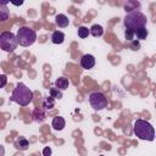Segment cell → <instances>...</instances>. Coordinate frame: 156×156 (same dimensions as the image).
Returning <instances> with one entry per match:
<instances>
[{"instance_id":"2","label":"cell","mask_w":156,"mask_h":156,"mask_svg":"<svg viewBox=\"0 0 156 156\" xmlns=\"http://www.w3.org/2000/svg\"><path fill=\"white\" fill-rule=\"evenodd\" d=\"M133 130H134V134L141 140L152 141L155 139V129L147 121L136 119L133 124Z\"/></svg>"},{"instance_id":"17","label":"cell","mask_w":156,"mask_h":156,"mask_svg":"<svg viewBox=\"0 0 156 156\" xmlns=\"http://www.w3.org/2000/svg\"><path fill=\"white\" fill-rule=\"evenodd\" d=\"M5 5H6L5 2H2L0 5V21H6L7 20V16H9V11H7V9H6Z\"/></svg>"},{"instance_id":"10","label":"cell","mask_w":156,"mask_h":156,"mask_svg":"<svg viewBox=\"0 0 156 156\" xmlns=\"http://www.w3.org/2000/svg\"><path fill=\"white\" fill-rule=\"evenodd\" d=\"M55 22H56V24H57L58 27H61V28H65V27H67V26L69 24L68 17H67L66 15H63V13H58V15L55 17Z\"/></svg>"},{"instance_id":"4","label":"cell","mask_w":156,"mask_h":156,"mask_svg":"<svg viewBox=\"0 0 156 156\" xmlns=\"http://www.w3.org/2000/svg\"><path fill=\"white\" fill-rule=\"evenodd\" d=\"M17 40L21 46H30L37 40V33L29 27H20L17 29Z\"/></svg>"},{"instance_id":"20","label":"cell","mask_w":156,"mask_h":156,"mask_svg":"<svg viewBox=\"0 0 156 156\" xmlns=\"http://www.w3.org/2000/svg\"><path fill=\"white\" fill-rule=\"evenodd\" d=\"M134 35H135V32H134V30L126 28V30H124V37H126V39H127L128 41H132L133 38H134Z\"/></svg>"},{"instance_id":"21","label":"cell","mask_w":156,"mask_h":156,"mask_svg":"<svg viewBox=\"0 0 156 156\" xmlns=\"http://www.w3.org/2000/svg\"><path fill=\"white\" fill-rule=\"evenodd\" d=\"M129 49H132L133 51H138L140 49V41L139 40H132L129 44Z\"/></svg>"},{"instance_id":"25","label":"cell","mask_w":156,"mask_h":156,"mask_svg":"<svg viewBox=\"0 0 156 156\" xmlns=\"http://www.w3.org/2000/svg\"><path fill=\"white\" fill-rule=\"evenodd\" d=\"M101 156H102V155H101Z\"/></svg>"},{"instance_id":"3","label":"cell","mask_w":156,"mask_h":156,"mask_svg":"<svg viewBox=\"0 0 156 156\" xmlns=\"http://www.w3.org/2000/svg\"><path fill=\"white\" fill-rule=\"evenodd\" d=\"M146 22H147L146 16L138 10L128 12L124 17V21H123L124 27L128 29H132L134 32L141 27H146Z\"/></svg>"},{"instance_id":"12","label":"cell","mask_w":156,"mask_h":156,"mask_svg":"<svg viewBox=\"0 0 156 156\" xmlns=\"http://www.w3.org/2000/svg\"><path fill=\"white\" fill-rule=\"evenodd\" d=\"M68 85H69V82L65 77H60V78H57L55 80V87L57 89H60V90H66L68 88Z\"/></svg>"},{"instance_id":"14","label":"cell","mask_w":156,"mask_h":156,"mask_svg":"<svg viewBox=\"0 0 156 156\" xmlns=\"http://www.w3.org/2000/svg\"><path fill=\"white\" fill-rule=\"evenodd\" d=\"M147 34H149V32H147L146 27H141V28H139V29L135 30V35H136V39H138V40H144V39H146Z\"/></svg>"},{"instance_id":"13","label":"cell","mask_w":156,"mask_h":156,"mask_svg":"<svg viewBox=\"0 0 156 156\" xmlns=\"http://www.w3.org/2000/svg\"><path fill=\"white\" fill-rule=\"evenodd\" d=\"M90 34L93 37H101L104 34V28L100 24H93L90 28Z\"/></svg>"},{"instance_id":"18","label":"cell","mask_w":156,"mask_h":156,"mask_svg":"<svg viewBox=\"0 0 156 156\" xmlns=\"http://www.w3.org/2000/svg\"><path fill=\"white\" fill-rule=\"evenodd\" d=\"M89 34H90V29H88L87 27L80 26V27L78 28V37H79V38L84 39V38H87Z\"/></svg>"},{"instance_id":"15","label":"cell","mask_w":156,"mask_h":156,"mask_svg":"<svg viewBox=\"0 0 156 156\" xmlns=\"http://www.w3.org/2000/svg\"><path fill=\"white\" fill-rule=\"evenodd\" d=\"M33 117H34V121H35V122L41 123V122L45 119V113H44L41 110L37 108V110L34 111V113H33Z\"/></svg>"},{"instance_id":"22","label":"cell","mask_w":156,"mask_h":156,"mask_svg":"<svg viewBox=\"0 0 156 156\" xmlns=\"http://www.w3.org/2000/svg\"><path fill=\"white\" fill-rule=\"evenodd\" d=\"M43 155H44V156H50V155H51V149H50L49 146L44 147V150H43Z\"/></svg>"},{"instance_id":"7","label":"cell","mask_w":156,"mask_h":156,"mask_svg":"<svg viewBox=\"0 0 156 156\" xmlns=\"http://www.w3.org/2000/svg\"><path fill=\"white\" fill-rule=\"evenodd\" d=\"M80 66L85 69H90L95 66V57L90 54H85L80 58Z\"/></svg>"},{"instance_id":"5","label":"cell","mask_w":156,"mask_h":156,"mask_svg":"<svg viewBox=\"0 0 156 156\" xmlns=\"http://www.w3.org/2000/svg\"><path fill=\"white\" fill-rule=\"evenodd\" d=\"M18 45L17 37L12 32H2L0 34V48L6 52H12Z\"/></svg>"},{"instance_id":"24","label":"cell","mask_w":156,"mask_h":156,"mask_svg":"<svg viewBox=\"0 0 156 156\" xmlns=\"http://www.w3.org/2000/svg\"><path fill=\"white\" fill-rule=\"evenodd\" d=\"M11 4H12V5H16V6H20V5H22V4H23V1H20V2H15V1H11Z\"/></svg>"},{"instance_id":"11","label":"cell","mask_w":156,"mask_h":156,"mask_svg":"<svg viewBox=\"0 0 156 156\" xmlns=\"http://www.w3.org/2000/svg\"><path fill=\"white\" fill-rule=\"evenodd\" d=\"M65 41V34L60 30H55L51 34V43L52 44H62Z\"/></svg>"},{"instance_id":"19","label":"cell","mask_w":156,"mask_h":156,"mask_svg":"<svg viewBox=\"0 0 156 156\" xmlns=\"http://www.w3.org/2000/svg\"><path fill=\"white\" fill-rule=\"evenodd\" d=\"M49 93H50V96H52L54 99H62V93L57 88H50Z\"/></svg>"},{"instance_id":"16","label":"cell","mask_w":156,"mask_h":156,"mask_svg":"<svg viewBox=\"0 0 156 156\" xmlns=\"http://www.w3.org/2000/svg\"><path fill=\"white\" fill-rule=\"evenodd\" d=\"M54 105H55V101H54V98H52V96L45 98V100H44V102H43V107H44L45 110H51V108L54 107Z\"/></svg>"},{"instance_id":"23","label":"cell","mask_w":156,"mask_h":156,"mask_svg":"<svg viewBox=\"0 0 156 156\" xmlns=\"http://www.w3.org/2000/svg\"><path fill=\"white\" fill-rule=\"evenodd\" d=\"M0 78H1V88H4V87H5V84H6V76H5V74H2Z\"/></svg>"},{"instance_id":"9","label":"cell","mask_w":156,"mask_h":156,"mask_svg":"<svg viewBox=\"0 0 156 156\" xmlns=\"http://www.w3.org/2000/svg\"><path fill=\"white\" fill-rule=\"evenodd\" d=\"M15 147L17 150H21V151H26L28 147H29V141L24 138V136H20L16 139L15 141Z\"/></svg>"},{"instance_id":"1","label":"cell","mask_w":156,"mask_h":156,"mask_svg":"<svg viewBox=\"0 0 156 156\" xmlns=\"http://www.w3.org/2000/svg\"><path fill=\"white\" fill-rule=\"evenodd\" d=\"M11 101L18 104L20 106H27L33 100V91L23 83H17L16 88L12 91V95L10 98Z\"/></svg>"},{"instance_id":"6","label":"cell","mask_w":156,"mask_h":156,"mask_svg":"<svg viewBox=\"0 0 156 156\" xmlns=\"http://www.w3.org/2000/svg\"><path fill=\"white\" fill-rule=\"evenodd\" d=\"M89 104L95 111H100L107 106V100L101 91H91L89 94Z\"/></svg>"},{"instance_id":"8","label":"cell","mask_w":156,"mask_h":156,"mask_svg":"<svg viewBox=\"0 0 156 156\" xmlns=\"http://www.w3.org/2000/svg\"><path fill=\"white\" fill-rule=\"evenodd\" d=\"M51 126H52V128H54L55 130H62V129L65 128V126H66V121H65L63 117H61V116H56V117L52 118Z\"/></svg>"}]
</instances>
